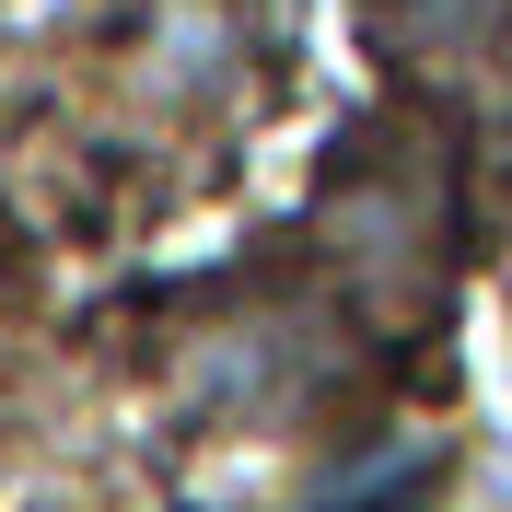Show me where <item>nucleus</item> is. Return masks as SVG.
Returning <instances> with one entry per match:
<instances>
[{
  "mask_svg": "<svg viewBox=\"0 0 512 512\" xmlns=\"http://www.w3.org/2000/svg\"><path fill=\"white\" fill-rule=\"evenodd\" d=\"M361 24L396 59H478L512 35V0H361Z\"/></svg>",
  "mask_w": 512,
  "mask_h": 512,
  "instance_id": "f257e3e1",
  "label": "nucleus"
}]
</instances>
